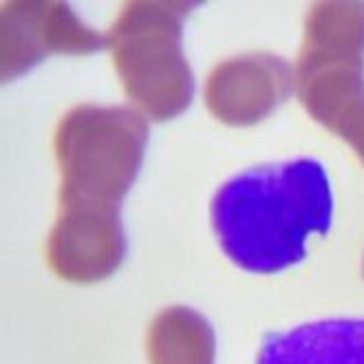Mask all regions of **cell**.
<instances>
[{
    "instance_id": "cell-2",
    "label": "cell",
    "mask_w": 364,
    "mask_h": 364,
    "mask_svg": "<svg viewBox=\"0 0 364 364\" xmlns=\"http://www.w3.org/2000/svg\"><path fill=\"white\" fill-rule=\"evenodd\" d=\"M305 111L364 164V3H316L296 62Z\"/></svg>"
},
{
    "instance_id": "cell-9",
    "label": "cell",
    "mask_w": 364,
    "mask_h": 364,
    "mask_svg": "<svg viewBox=\"0 0 364 364\" xmlns=\"http://www.w3.org/2000/svg\"><path fill=\"white\" fill-rule=\"evenodd\" d=\"M146 353L151 364H214L217 336L197 309L168 307L151 323Z\"/></svg>"
},
{
    "instance_id": "cell-8",
    "label": "cell",
    "mask_w": 364,
    "mask_h": 364,
    "mask_svg": "<svg viewBox=\"0 0 364 364\" xmlns=\"http://www.w3.org/2000/svg\"><path fill=\"white\" fill-rule=\"evenodd\" d=\"M256 364H364V318L316 320L265 333Z\"/></svg>"
},
{
    "instance_id": "cell-3",
    "label": "cell",
    "mask_w": 364,
    "mask_h": 364,
    "mask_svg": "<svg viewBox=\"0 0 364 364\" xmlns=\"http://www.w3.org/2000/svg\"><path fill=\"white\" fill-rule=\"evenodd\" d=\"M199 3L133 0L109 31L113 64L137 109L155 122L181 115L195 97V75L183 55L186 18Z\"/></svg>"
},
{
    "instance_id": "cell-10",
    "label": "cell",
    "mask_w": 364,
    "mask_h": 364,
    "mask_svg": "<svg viewBox=\"0 0 364 364\" xmlns=\"http://www.w3.org/2000/svg\"><path fill=\"white\" fill-rule=\"evenodd\" d=\"M362 272H364V267H362Z\"/></svg>"
},
{
    "instance_id": "cell-7",
    "label": "cell",
    "mask_w": 364,
    "mask_h": 364,
    "mask_svg": "<svg viewBox=\"0 0 364 364\" xmlns=\"http://www.w3.org/2000/svg\"><path fill=\"white\" fill-rule=\"evenodd\" d=\"M296 91V67L267 51L230 58L205 82V106L228 126H254Z\"/></svg>"
},
{
    "instance_id": "cell-6",
    "label": "cell",
    "mask_w": 364,
    "mask_h": 364,
    "mask_svg": "<svg viewBox=\"0 0 364 364\" xmlns=\"http://www.w3.org/2000/svg\"><path fill=\"white\" fill-rule=\"evenodd\" d=\"M109 36L84 25L67 3L3 5V82L25 75L47 55H89Z\"/></svg>"
},
{
    "instance_id": "cell-4",
    "label": "cell",
    "mask_w": 364,
    "mask_h": 364,
    "mask_svg": "<svg viewBox=\"0 0 364 364\" xmlns=\"http://www.w3.org/2000/svg\"><path fill=\"white\" fill-rule=\"evenodd\" d=\"M148 146V122L131 106L80 104L55 128L60 203L119 205L135 183Z\"/></svg>"
},
{
    "instance_id": "cell-1",
    "label": "cell",
    "mask_w": 364,
    "mask_h": 364,
    "mask_svg": "<svg viewBox=\"0 0 364 364\" xmlns=\"http://www.w3.org/2000/svg\"><path fill=\"white\" fill-rule=\"evenodd\" d=\"M210 219L234 265L250 274H278L307 259L309 234H329V175L311 157L243 170L214 192Z\"/></svg>"
},
{
    "instance_id": "cell-5",
    "label": "cell",
    "mask_w": 364,
    "mask_h": 364,
    "mask_svg": "<svg viewBox=\"0 0 364 364\" xmlns=\"http://www.w3.org/2000/svg\"><path fill=\"white\" fill-rule=\"evenodd\" d=\"M124 256L126 234L119 205L60 203V217L47 239V261L62 281L100 283L119 269Z\"/></svg>"
}]
</instances>
